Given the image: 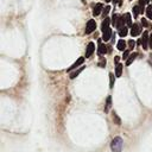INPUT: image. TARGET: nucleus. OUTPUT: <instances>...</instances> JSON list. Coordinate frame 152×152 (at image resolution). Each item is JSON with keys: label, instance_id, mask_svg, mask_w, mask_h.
Segmentation results:
<instances>
[{"label": "nucleus", "instance_id": "f257e3e1", "mask_svg": "<svg viewBox=\"0 0 152 152\" xmlns=\"http://www.w3.org/2000/svg\"><path fill=\"white\" fill-rule=\"evenodd\" d=\"M122 146H124V140L119 135L113 138V140L110 141V150H112V152H121L122 151Z\"/></svg>", "mask_w": 152, "mask_h": 152}, {"label": "nucleus", "instance_id": "f03ea898", "mask_svg": "<svg viewBox=\"0 0 152 152\" xmlns=\"http://www.w3.org/2000/svg\"><path fill=\"white\" fill-rule=\"evenodd\" d=\"M95 28H96V23H95L94 19H90L87 23V26H86V31L84 32H86V34H90L91 32L95 31Z\"/></svg>", "mask_w": 152, "mask_h": 152}, {"label": "nucleus", "instance_id": "7ed1b4c3", "mask_svg": "<svg viewBox=\"0 0 152 152\" xmlns=\"http://www.w3.org/2000/svg\"><path fill=\"white\" fill-rule=\"evenodd\" d=\"M148 40H150V34L145 31V32L142 33L141 39H140V44H141V46H142L144 50H147V49H148Z\"/></svg>", "mask_w": 152, "mask_h": 152}, {"label": "nucleus", "instance_id": "20e7f679", "mask_svg": "<svg viewBox=\"0 0 152 152\" xmlns=\"http://www.w3.org/2000/svg\"><path fill=\"white\" fill-rule=\"evenodd\" d=\"M141 33V27L139 24H133L132 27H131V36L132 37H137Z\"/></svg>", "mask_w": 152, "mask_h": 152}, {"label": "nucleus", "instance_id": "39448f33", "mask_svg": "<svg viewBox=\"0 0 152 152\" xmlns=\"http://www.w3.org/2000/svg\"><path fill=\"white\" fill-rule=\"evenodd\" d=\"M94 51H95V44L93 42H89L86 49V58H89L94 53Z\"/></svg>", "mask_w": 152, "mask_h": 152}, {"label": "nucleus", "instance_id": "423d86ee", "mask_svg": "<svg viewBox=\"0 0 152 152\" xmlns=\"http://www.w3.org/2000/svg\"><path fill=\"white\" fill-rule=\"evenodd\" d=\"M83 62H84V57H80V58H78V59H77V61H76V62H75V63L66 70V71H68V72H71L72 70H75L76 68H78L81 64H83Z\"/></svg>", "mask_w": 152, "mask_h": 152}, {"label": "nucleus", "instance_id": "0eeeda50", "mask_svg": "<svg viewBox=\"0 0 152 152\" xmlns=\"http://www.w3.org/2000/svg\"><path fill=\"white\" fill-rule=\"evenodd\" d=\"M102 11H103V5L99 2V4H96V5L94 6V8H93V15L96 17V15H99Z\"/></svg>", "mask_w": 152, "mask_h": 152}, {"label": "nucleus", "instance_id": "6e6552de", "mask_svg": "<svg viewBox=\"0 0 152 152\" xmlns=\"http://www.w3.org/2000/svg\"><path fill=\"white\" fill-rule=\"evenodd\" d=\"M112 37H113V32H112L110 27H109L108 30H106V31H103V32H102V39H103L104 42H108Z\"/></svg>", "mask_w": 152, "mask_h": 152}, {"label": "nucleus", "instance_id": "1a4fd4ad", "mask_svg": "<svg viewBox=\"0 0 152 152\" xmlns=\"http://www.w3.org/2000/svg\"><path fill=\"white\" fill-rule=\"evenodd\" d=\"M107 46L104 44L101 43V40H99V49H97V53L99 55H106L107 53Z\"/></svg>", "mask_w": 152, "mask_h": 152}, {"label": "nucleus", "instance_id": "9d476101", "mask_svg": "<svg viewBox=\"0 0 152 152\" xmlns=\"http://www.w3.org/2000/svg\"><path fill=\"white\" fill-rule=\"evenodd\" d=\"M109 23H110V18H108V17L104 18V20H103L102 24H101V30H102V32L109 28Z\"/></svg>", "mask_w": 152, "mask_h": 152}, {"label": "nucleus", "instance_id": "9b49d317", "mask_svg": "<svg viewBox=\"0 0 152 152\" xmlns=\"http://www.w3.org/2000/svg\"><path fill=\"white\" fill-rule=\"evenodd\" d=\"M116 48H118V50H120V51H126V42L124 40V39H120L119 42H118V44H116Z\"/></svg>", "mask_w": 152, "mask_h": 152}, {"label": "nucleus", "instance_id": "f8f14e48", "mask_svg": "<svg viewBox=\"0 0 152 152\" xmlns=\"http://www.w3.org/2000/svg\"><path fill=\"white\" fill-rule=\"evenodd\" d=\"M124 20H125V24L127 25V26H131L132 27V18H131V14L129 13H125V15H124Z\"/></svg>", "mask_w": 152, "mask_h": 152}, {"label": "nucleus", "instance_id": "ddd939ff", "mask_svg": "<svg viewBox=\"0 0 152 152\" xmlns=\"http://www.w3.org/2000/svg\"><path fill=\"white\" fill-rule=\"evenodd\" d=\"M138 57V53L137 52H133V53H131L129 55V57L126 59V65H129V64H132V62L135 59Z\"/></svg>", "mask_w": 152, "mask_h": 152}, {"label": "nucleus", "instance_id": "4468645a", "mask_svg": "<svg viewBox=\"0 0 152 152\" xmlns=\"http://www.w3.org/2000/svg\"><path fill=\"white\" fill-rule=\"evenodd\" d=\"M122 68H124V65H122V64H120V63H118V64H116V66H115V76H116V77H120V76H121Z\"/></svg>", "mask_w": 152, "mask_h": 152}, {"label": "nucleus", "instance_id": "2eb2a0df", "mask_svg": "<svg viewBox=\"0 0 152 152\" xmlns=\"http://www.w3.org/2000/svg\"><path fill=\"white\" fill-rule=\"evenodd\" d=\"M83 69H84V66H81L80 69H77V70H75L74 72H70V78H71V80H74V78H75L76 76H78V75H80V72H81V71H82Z\"/></svg>", "mask_w": 152, "mask_h": 152}, {"label": "nucleus", "instance_id": "dca6fc26", "mask_svg": "<svg viewBox=\"0 0 152 152\" xmlns=\"http://www.w3.org/2000/svg\"><path fill=\"white\" fill-rule=\"evenodd\" d=\"M110 106H112V97H110V96H107V100H106V106H104V112H106V113L109 110Z\"/></svg>", "mask_w": 152, "mask_h": 152}, {"label": "nucleus", "instance_id": "f3484780", "mask_svg": "<svg viewBox=\"0 0 152 152\" xmlns=\"http://www.w3.org/2000/svg\"><path fill=\"white\" fill-rule=\"evenodd\" d=\"M139 13H141V8H140L139 5H135V6L133 7V14H134V18H137V17L139 15Z\"/></svg>", "mask_w": 152, "mask_h": 152}, {"label": "nucleus", "instance_id": "a211bd4d", "mask_svg": "<svg viewBox=\"0 0 152 152\" xmlns=\"http://www.w3.org/2000/svg\"><path fill=\"white\" fill-rule=\"evenodd\" d=\"M127 33H128V30H127V27H126V26H124V27L119 31V36H120V37H122V38H124V37H126V36H127Z\"/></svg>", "mask_w": 152, "mask_h": 152}, {"label": "nucleus", "instance_id": "6ab92c4d", "mask_svg": "<svg viewBox=\"0 0 152 152\" xmlns=\"http://www.w3.org/2000/svg\"><path fill=\"white\" fill-rule=\"evenodd\" d=\"M113 121H114V124H116V125H120V124H121V120H120V118L118 116V114H116L115 112H113Z\"/></svg>", "mask_w": 152, "mask_h": 152}, {"label": "nucleus", "instance_id": "aec40b11", "mask_svg": "<svg viewBox=\"0 0 152 152\" xmlns=\"http://www.w3.org/2000/svg\"><path fill=\"white\" fill-rule=\"evenodd\" d=\"M146 15L148 19H152V5H148L146 8Z\"/></svg>", "mask_w": 152, "mask_h": 152}, {"label": "nucleus", "instance_id": "412c9836", "mask_svg": "<svg viewBox=\"0 0 152 152\" xmlns=\"http://www.w3.org/2000/svg\"><path fill=\"white\" fill-rule=\"evenodd\" d=\"M109 87L113 88L114 87V74L109 72Z\"/></svg>", "mask_w": 152, "mask_h": 152}, {"label": "nucleus", "instance_id": "4be33fe9", "mask_svg": "<svg viewBox=\"0 0 152 152\" xmlns=\"http://www.w3.org/2000/svg\"><path fill=\"white\" fill-rule=\"evenodd\" d=\"M118 15L116 14H113L112 15V18H110V23H112V25H114V26H116V23H118Z\"/></svg>", "mask_w": 152, "mask_h": 152}, {"label": "nucleus", "instance_id": "5701e85b", "mask_svg": "<svg viewBox=\"0 0 152 152\" xmlns=\"http://www.w3.org/2000/svg\"><path fill=\"white\" fill-rule=\"evenodd\" d=\"M99 66L100 68H104L106 66V58L104 57H101L100 61H99Z\"/></svg>", "mask_w": 152, "mask_h": 152}, {"label": "nucleus", "instance_id": "b1692460", "mask_svg": "<svg viewBox=\"0 0 152 152\" xmlns=\"http://www.w3.org/2000/svg\"><path fill=\"white\" fill-rule=\"evenodd\" d=\"M109 11H110V6H106V7L103 8L102 14H103V17H104V18H107V14L109 13Z\"/></svg>", "mask_w": 152, "mask_h": 152}, {"label": "nucleus", "instance_id": "393cba45", "mask_svg": "<svg viewBox=\"0 0 152 152\" xmlns=\"http://www.w3.org/2000/svg\"><path fill=\"white\" fill-rule=\"evenodd\" d=\"M141 24H142V26H145V27H148V26H150V23H148L145 18H142V19H141Z\"/></svg>", "mask_w": 152, "mask_h": 152}, {"label": "nucleus", "instance_id": "a878e982", "mask_svg": "<svg viewBox=\"0 0 152 152\" xmlns=\"http://www.w3.org/2000/svg\"><path fill=\"white\" fill-rule=\"evenodd\" d=\"M134 45H135V42H134L133 39H131V40L128 42V49H133Z\"/></svg>", "mask_w": 152, "mask_h": 152}, {"label": "nucleus", "instance_id": "bb28decb", "mask_svg": "<svg viewBox=\"0 0 152 152\" xmlns=\"http://www.w3.org/2000/svg\"><path fill=\"white\" fill-rule=\"evenodd\" d=\"M129 55H131V53H129V51H128V50H126V51H124V56H122V58H126V59H127V58L129 57Z\"/></svg>", "mask_w": 152, "mask_h": 152}, {"label": "nucleus", "instance_id": "cd10ccee", "mask_svg": "<svg viewBox=\"0 0 152 152\" xmlns=\"http://www.w3.org/2000/svg\"><path fill=\"white\" fill-rule=\"evenodd\" d=\"M148 46L152 49V33L150 34V40H148Z\"/></svg>", "mask_w": 152, "mask_h": 152}, {"label": "nucleus", "instance_id": "c85d7f7f", "mask_svg": "<svg viewBox=\"0 0 152 152\" xmlns=\"http://www.w3.org/2000/svg\"><path fill=\"white\" fill-rule=\"evenodd\" d=\"M119 59H120V57H119V56H115V58H114V61H115V63H116V64L119 63Z\"/></svg>", "mask_w": 152, "mask_h": 152}, {"label": "nucleus", "instance_id": "c756f323", "mask_svg": "<svg viewBox=\"0 0 152 152\" xmlns=\"http://www.w3.org/2000/svg\"><path fill=\"white\" fill-rule=\"evenodd\" d=\"M150 63H151V64H152V55H151V56H150Z\"/></svg>", "mask_w": 152, "mask_h": 152}, {"label": "nucleus", "instance_id": "7c9ffc66", "mask_svg": "<svg viewBox=\"0 0 152 152\" xmlns=\"http://www.w3.org/2000/svg\"><path fill=\"white\" fill-rule=\"evenodd\" d=\"M118 1H120V0H113V2H114V4H116Z\"/></svg>", "mask_w": 152, "mask_h": 152}, {"label": "nucleus", "instance_id": "2f4dec72", "mask_svg": "<svg viewBox=\"0 0 152 152\" xmlns=\"http://www.w3.org/2000/svg\"><path fill=\"white\" fill-rule=\"evenodd\" d=\"M104 1H106V2H109V1H112V0H104Z\"/></svg>", "mask_w": 152, "mask_h": 152}, {"label": "nucleus", "instance_id": "473e14b6", "mask_svg": "<svg viewBox=\"0 0 152 152\" xmlns=\"http://www.w3.org/2000/svg\"><path fill=\"white\" fill-rule=\"evenodd\" d=\"M148 1H151V0H146V2H148Z\"/></svg>", "mask_w": 152, "mask_h": 152}]
</instances>
